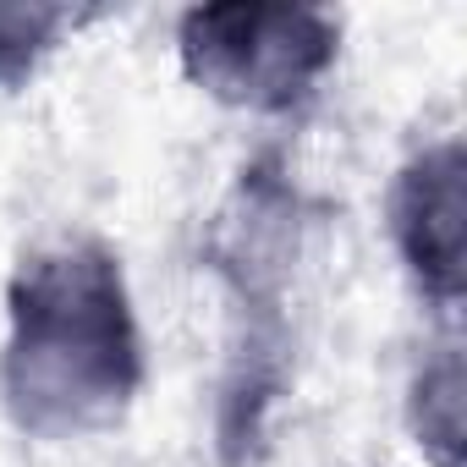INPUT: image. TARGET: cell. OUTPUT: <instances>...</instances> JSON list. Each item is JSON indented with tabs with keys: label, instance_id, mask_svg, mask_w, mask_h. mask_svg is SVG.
Here are the masks:
<instances>
[{
	"label": "cell",
	"instance_id": "1",
	"mask_svg": "<svg viewBox=\"0 0 467 467\" xmlns=\"http://www.w3.org/2000/svg\"><path fill=\"white\" fill-rule=\"evenodd\" d=\"M330 203L303 182L286 138H259L231 165L198 231V270L220 303L209 379L214 467H265L303 368V281Z\"/></svg>",
	"mask_w": 467,
	"mask_h": 467
},
{
	"label": "cell",
	"instance_id": "2",
	"mask_svg": "<svg viewBox=\"0 0 467 467\" xmlns=\"http://www.w3.org/2000/svg\"><path fill=\"white\" fill-rule=\"evenodd\" d=\"M149 390V330L127 254L94 225L17 254L0 292V418L28 445L116 434Z\"/></svg>",
	"mask_w": 467,
	"mask_h": 467
},
{
	"label": "cell",
	"instance_id": "3",
	"mask_svg": "<svg viewBox=\"0 0 467 467\" xmlns=\"http://www.w3.org/2000/svg\"><path fill=\"white\" fill-rule=\"evenodd\" d=\"M176 72L214 110L259 121L265 138L303 127L347 56V17L308 0H198L171 23Z\"/></svg>",
	"mask_w": 467,
	"mask_h": 467
},
{
	"label": "cell",
	"instance_id": "4",
	"mask_svg": "<svg viewBox=\"0 0 467 467\" xmlns=\"http://www.w3.org/2000/svg\"><path fill=\"white\" fill-rule=\"evenodd\" d=\"M385 248L429 325H462L467 303V149L456 127L423 132L385 176Z\"/></svg>",
	"mask_w": 467,
	"mask_h": 467
},
{
	"label": "cell",
	"instance_id": "5",
	"mask_svg": "<svg viewBox=\"0 0 467 467\" xmlns=\"http://www.w3.org/2000/svg\"><path fill=\"white\" fill-rule=\"evenodd\" d=\"M401 429L418 445L423 467H462L467 462V363H462V325H429L407 379H401Z\"/></svg>",
	"mask_w": 467,
	"mask_h": 467
},
{
	"label": "cell",
	"instance_id": "6",
	"mask_svg": "<svg viewBox=\"0 0 467 467\" xmlns=\"http://www.w3.org/2000/svg\"><path fill=\"white\" fill-rule=\"evenodd\" d=\"M99 17L105 12L67 6V0H0V99L34 88L56 67V56Z\"/></svg>",
	"mask_w": 467,
	"mask_h": 467
}]
</instances>
